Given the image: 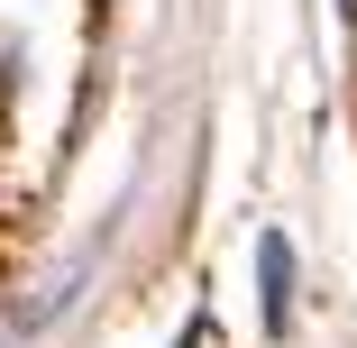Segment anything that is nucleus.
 I'll list each match as a JSON object with an SVG mask.
<instances>
[{
  "label": "nucleus",
  "mask_w": 357,
  "mask_h": 348,
  "mask_svg": "<svg viewBox=\"0 0 357 348\" xmlns=\"http://www.w3.org/2000/svg\"><path fill=\"white\" fill-rule=\"evenodd\" d=\"M284 312H294V257H284V239H266V321L284 330Z\"/></svg>",
  "instance_id": "1"
}]
</instances>
